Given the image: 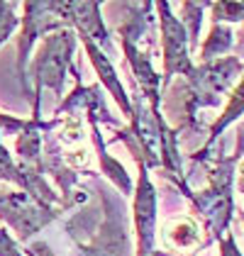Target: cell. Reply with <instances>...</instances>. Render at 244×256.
I'll return each instance as SVG.
<instances>
[{
    "mask_svg": "<svg viewBox=\"0 0 244 256\" xmlns=\"http://www.w3.org/2000/svg\"><path fill=\"white\" fill-rule=\"evenodd\" d=\"M71 52H74V34L61 30L59 34H52L44 42L40 56L34 61V78H37V93L42 86L54 88L61 93L64 86V71L71 61Z\"/></svg>",
    "mask_w": 244,
    "mask_h": 256,
    "instance_id": "cell-1",
    "label": "cell"
},
{
    "mask_svg": "<svg viewBox=\"0 0 244 256\" xmlns=\"http://www.w3.org/2000/svg\"><path fill=\"white\" fill-rule=\"evenodd\" d=\"M164 12V76L171 78L176 71L186 74L190 71L188 54H186V37H183L181 22L168 15V5H162Z\"/></svg>",
    "mask_w": 244,
    "mask_h": 256,
    "instance_id": "cell-2",
    "label": "cell"
},
{
    "mask_svg": "<svg viewBox=\"0 0 244 256\" xmlns=\"http://www.w3.org/2000/svg\"><path fill=\"white\" fill-rule=\"evenodd\" d=\"M154 190L142 171L140 190H137V230H140V256H149L152 239H154Z\"/></svg>",
    "mask_w": 244,
    "mask_h": 256,
    "instance_id": "cell-3",
    "label": "cell"
},
{
    "mask_svg": "<svg viewBox=\"0 0 244 256\" xmlns=\"http://www.w3.org/2000/svg\"><path fill=\"white\" fill-rule=\"evenodd\" d=\"M244 112V80L240 83V88L234 90V96H232V102H230V108L224 110V115H222V120L215 124V130H212V139L218 137L220 132H222L224 127L232 122V120L237 118V115H242Z\"/></svg>",
    "mask_w": 244,
    "mask_h": 256,
    "instance_id": "cell-4",
    "label": "cell"
},
{
    "mask_svg": "<svg viewBox=\"0 0 244 256\" xmlns=\"http://www.w3.org/2000/svg\"><path fill=\"white\" fill-rule=\"evenodd\" d=\"M15 24H18V18L12 15V5H0V44L8 40Z\"/></svg>",
    "mask_w": 244,
    "mask_h": 256,
    "instance_id": "cell-5",
    "label": "cell"
},
{
    "mask_svg": "<svg viewBox=\"0 0 244 256\" xmlns=\"http://www.w3.org/2000/svg\"><path fill=\"white\" fill-rule=\"evenodd\" d=\"M218 15H222V20H242L244 18V2H222V5H215Z\"/></svg>",
    "mask_w": 244,
    "mask_h": 256,
    "instance_id": "cell-6",
    "label": "cell"
},
{
    "mask_svg": "<svg viewBox=\"0 0 244 256\" xmlns=\"http://www.w3.org/2000/svg\"><path fill=\"white\" fill-rule=\"evenodd\" d=\"M0 256H20L15 242L10 239V234L5 230H0Z\"/></svg>",
    "mask_w": 244,
    "mask_h": 256,
    "instance_id": "cell-7",
    "label": "cell"
},
{
    "mask_svg": "<svg viewBox=\"0 0 244 256\" xmlns=\"http://www.w3.org/2000/svg\"><path fill=\"white\" fill-rule=\"evenodd\" d=\"M222 256H240V252H237V246H234L232 239H227L222 244Z\"/></svg>",
    "mask_w": 244,
    "mask_h": 256,
    "instance_id": "cell-8",
    "label": "cell"
}]
</instances>
